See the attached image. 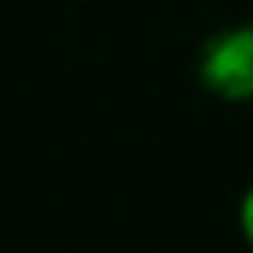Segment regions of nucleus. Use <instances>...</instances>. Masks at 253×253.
Listing matches in <instances>:
<instances>
[{
	"mask_svg": "<svg viewBox=\"0 0 253 253\" xmlns=\"http://www.w3.org/2000/svg\"><path fill=\"white\" fill-rule=\"evenodd\" d=\"M198 75L206 91H213L225 103L253 99V24L217 32L198 59Z\"/></svg>",
	"mask_w": 253,
	"mask_h": 253,
	"instance_id": "nucleus-1",
	"label": "nucleus"
},
{
	"mask_svg": "<svg viewBox=\"0 0 253 253\" xmlns=\"http://www.w3.org/2000/svg\"><path fill=\"white\" fill-rule=\"evenodd\" d=\"M241 233H245V241L253 245V186H249V194L241 198Z\"/></svg>",
	"mask_w": 253,
	"mask_h": 253,
	"instance_id": "nucleus-2",
	"label": "nucleus"
}]
</instances>
